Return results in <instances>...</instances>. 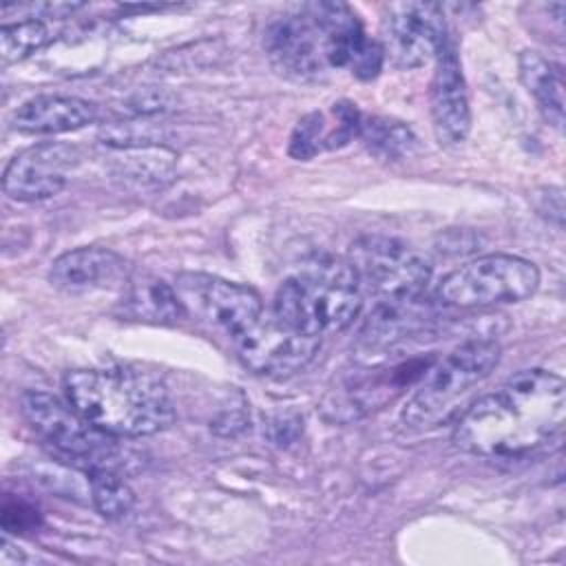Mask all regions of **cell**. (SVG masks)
<instances>
[{"label":"cell","mask_w":566,"mask_h":566,"mask_svg":"<svg viewBox=\"0 0 566 566\" xmlns=\"http://www.w3.org/2000/svg\"><path fill=\"white\" fill-rule=\"evenodd\" d=\"M564 418V380L548 369H524L458 416L453 442L480 458H524L557 438Z\"/></svg>","instance_id":"cell-1"},{"label":"cell","mask_w":566,"mask_h":566,"mask_svg":"<svg viewBox=\"0 0 566 566\" xmlns=\"http://www.w3.org/2000/svg\"><path fill=\"white\" fill-rule=\"evenodd\" d=\"M367 33L349 4L307 2L274 20L263 38L272 66L296 82L349 69Z\"/></svg>","instance_id":"cell-2"},{"label":"cell","mask_w":566,"mask_h":566,"mask_svg":"<svg viewBox=\"0 0 566 566\" xmlns=\"http://www.w3.org/2000/svg\"><path fill=\"white\" fill-rule=\"evenodd\" d=\"M66 400L115 438H142L168 429L175 405L166 385L130 367L73 369L64 376Z\"/></svg>","instance_id":"cell-3"},{"label":"cell","mask_w":566,"mask_h":566,"mask_svg":"<svg viewBox=\"0 0 566 566\" xmlns=\"http://www.w3.org/2000/svg\"><path fill=\"white\" fill-rule=\"evenodd\" d=\"M363 298L347 259L318 256L279 285L272 314L305 336L323 338L347 329L358 318Z\"/></svg>","instance_id":"cell-4"},{"label":"cell","mask_w":566,"mask_h":566,"mask_svg":"<svg viewBox=\"0 0 566 566\" xmlns=\"http://www.w3.org/2000/svg\"><path fill=\"white\" fill-rule=\"evenodd\" d=\"M500 363V345L491 338H471L431 363L400 409V424L424 431L447 422L460 400Z\"/></svg>","instance_id":"cell-5"},{"label":"cell","mask_w":566,"mask_h":566,"mask_svg":"<svg viewBox=\"0 0 566 566\" xmlns=\"http://www.w3.org/2000/svg\"><path fill=\"white\" fill-rule=\"evenodd\" d=\"M20 411L53 455L75 469L91 473L119 467L122 449L117 438L88 422L69 400L62 402L44 391H24L20 396Z\"/></svg>","instance_id":"cell-6"},{"label":"cell","mask_w":566,"mask_h":566,"mask_svg":"<svg viewBox=\"0 0 566 566\" xmlns=\"http://www.w3.org/2000/svg\"><path fill=\"white\" fill-rule=\"evenodd\" d=\"M539 285V270L517 254H484L449 272L436 290L447 307L480 310L528 298Z\"/></svg>","instance_id":"cell-7"},{"label":"cell","mask_w":566,"mask_h":566,"mask_svg":"<svg viewBox=\"0 0 566 566\" xmlns=\"http://www.w3.org/2000/svg\"><path fill=\"white\" fill-rule=\"evenodd\" d=\"M345 259L356 272L363 296L371 294L376 303L422 298L431 281L429 261L391 237H360L349 245Z\"/></svg>","instance_id":"cell-8"},{"label":"cell","mask_w":566,"mask_h":566,"mask_svg":"<svg viewBox=\"0 0 566 566\" xmlns=\"http://www.w3.org/2000/svg\"><path fill=\"white\" fill-rule=\"evenodd\" d=\"M175 292L186 316L223 332L230 340L263 314V301L254 287L214 274L179 272Z\"/></svg>","instance_id":"cell-9"},{"label":"cell","mask_w":566,"mask_h":566,"mask_svg":"<svg viewBox=\"0 0 566 566\" xmlns=\"http://www.w3.org/2000/svg\"><path fill=\"white\" fill-rule=\"evenodd\" d=\"M239 360L254 374L287 378L305 369L321 349V338L305 336L272 312L261 314L248 329L232 338Z\"/></svg>","instance_id":"cell-10"},{"label":"cell","mask_w":566,"mask_h":566,"mask_svg":"<svg viewBox=\"0 0 566 566\" xmlns=\"http://www.w3.org/2000/svg\"><path fill=\"white\" fill-rule=\"evenodd\" d=\"M382 51L398 69L436 60L449 40L444 11L436 2H389L382 9Z\"/></svg>","instance_id":"cell-11"},{"label":"cell","mask_w":566,"mask_h":566,"mask_svg":"<svg viewBox=\"0 0 566 566\" xmlns=\"http://www.w3.org/2000/svg\"><path fill=\"white\" fill-rule=\"evenodd\" d=\"M431 363L433 358H409L380 369L354 371V376H345L340 385L327 391L323 398V413L334 422L363 418L416 385Z\"/></svg>","instance_id":"cell-12"},{"label":"cell","mask_w":566,"mask_h":566,"mask_svg":"<svg viewBox=\"0 0 566 566\" xmlns=\"http://www.w3.org/2000/svg\"><path fill=\"white\" fill-rule=\"evenodd\" d=\"M80 161V150L64 142H42L20 150L4 168L2 190L15 201H42L66 186V175Z\"/></svg>","instance_id":"cell-13"},{"label":"cell","mask_w":566,"mask_h":566,"mask_svg":"<svg viewBox=\"0 0 566 566\" xmlns=\"http://www.w3.org/2000/svg\"><path fill=\"white\" fill-rule=\"evenodd\" d=\"M431 126L440 146H458L471 130L469 93L460 57L451 38L436 55V71L429 91Z\"/></svg>","instance_id":"cell-14"},{"label":"cell","mask_w":566,"mask_h":566,"mask_svg":"<svg viewBox=\"0 0 566 566\" xmlns=\"http://www.w3.org/2000/svg\"><path fill=\"white\" fill-rule=\"evenodd\" d=\"M128 263L108 248L84 245L60 254L49 270V283L66 294H86L106 287H124Z\"/></svg>","instance_id":"cell-15"},{"label":"cell","mask_w":566,"mask_h":566,"mask_svg":"<svg viewBox=\"0 0 566 566\" xmlns=\"http://www.w3.org/2000/svg\"><path fill=\"white\" fill-rule=\"evenodd\" d=\"M97 119V106L75 95H35L13 113V128L24 135H60Z\"/></svg>","instance_id":"cell-16"},{"label":"cell","mask_w":566,"mask_h":566,"mask_svg":"<svg viewBox=\"0 0 566 566\" xmlns=\"http://www.w3.org/2000/svg\"><path fill=\"white\" fill-rule=\"evenodd\" d=\"M122 307L128 318L155 325H172L186 316L175 285L150 274L130 276L126 281Z\"/></svg>","instance_id":"cell-17"},{"label":"cell","mask_w":566,"mask_h":566,"mask_svg":"<svg viewBox=\"0 0 566 566\" xmlns=\"http://www.w3.org/2000/svg\"><path fill=\"white\" fill-rule=\"evenodd\" d=\"M427 321L429 305L422 298L378 301L363 323L360 340L369 347H387L424 327Z\"/></svg>","instance_id":"cell-18"},{"label":"cell","mask_w":566,"mask_h":566,"mask_svg":"<svg viewBox=\"0 0 566 566\" xmlns=\"http://www.w3.org/2000/svg\"><path fill=\"white\" fill-rule=\"evenodd\" d=\"M520 77L526 91L535 97L544 119L562 130L564 124V73L537 51H524L520 55Z\"/></svg>","instance_id":"cell-19"},{"label":"cell","mask_w":566,"mask_h":566,"mask_svg":"<svg viewBox=\"0 0 566 566\" xmlns=\"http://www.w3.org/2000/svg\"><path fill=\"white\" fill-rule=\"evenodd\" d=\"M358 137L365 148L382 161H400L416 148V135L409 126L391 117H363Z\"/></svg>","instance_id":"cell-20"},{"label":"cell","mask_w":566,"mask_h":566,"mask_svg":"<svg viewBox=\"0 0 566 566\" xmlns=\"http://www.w3.org/2000/svg\"><path fill=\"white\" fill-rule=\"evenodd\" d=\"M86 478H88L93 506L102 517L119 520L130 513L135 504V493L113 469L91 471L86 473Z\"/></svg>","instance_id":"cell-21"},{"label":"cell","mask_w":566,"mask_h":566,"mask_svg":"<svg viewBox=\"0 0 566 566\" xmlns=\"http://www.w3.org/2000/svg\"><path fill=\"white\" fill-rule=\"evenodd\" d=\"M49 42V29L42 20H18L0 29V57L2 64H13L40 51Z\"/></svg>","instance_id":"cell-22"},{"label":"cell","mask_w":566,"mask_h":566,"mask_svg":"<svg viewBox=\"0 0 566 566\" xmlns=\"http://www.w3.org/2000/svg\"><path fill=\"white\" fill-rule=\"evenodd\" d=\"M325 139H327V124H325V115L314 111L303 115L290 137V157L294 159H312L314 155H318L325 148Z\"/></svg>","instance_id":"cell-23"},{"label":"cell","mask_w":566,"mask_h":566,"mask_svg":"<svg viewBox=\"0 0 566 566\" xmlns=\"http://www.w3.org/2000/svg\"><path fill=\"white\" fill-rule=\"evenodd\" d=\"M38 526V511L22 500H7L2 506V528L7 533H27Z\"/></svg>","instance_id":"cell-24"},{"label":"cell","mask_w":566,"mask_h":566,"mask_svg":"<svg viewBox=\"0 0 566 566\" xmlns=\"http://www.w3.org/2000/svg\"><path fill=\"white\" fill-rule=\"evenodd\" d=\"M537 199H542V203L535 201L537 212L546 214L557 226H562V219H564V197H562V190L559 188H544L542 195H537Z\"/></svg>","instance_id":"cell-25"}]
</instances>
